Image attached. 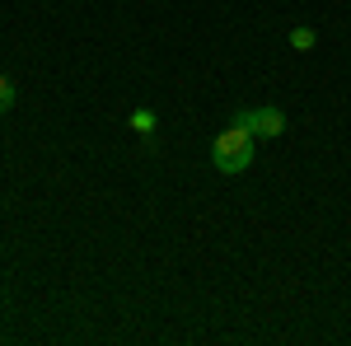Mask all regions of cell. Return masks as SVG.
<instances>
[{
	"mask_svg": "<svg viewBox=\"0 0 351 346\" xmlns=\"http://www.w3.org/2000/svg\"><path fill=\"white\" fill-rule=\"evenodd\" d=\"M253 140H258V136L248 132V127L230 122V127H225V132L211 140V164H216V173H225V178H239L243 169L253 164Z\"/></svg>",
	"mask_w": 351,
	"mask_h": 346,
	"instance_id": "cell-1",
	"label": "cell"
},
{
	"mask_svg": "<svg viewBox=\"0 0 351 346\" xmlns=\"http://www.w3.org/2000/svg\"><path fill=\"white\" fill-rule=\"evenodd\" d=\"M234 122L248 127L253 136H281L286 132V112L281 108H243V112H234Z\"/></svg>",
	"mask_w": 351,
	"mask_h": 346,
	"instance_id": "cell-2",
	"label": "cell"
},
{
	"mask_svg": "<svg viewBox=\"0 0 351 346\" xmlns=\"http://www.w3.org/2000/svg\"><path fill=\"white\" fill-rule=\"evenodd\" d=\"M132 132L136 136H150V132H155V112H150V108H136V112H132Z\"/></svg>",
	"mask_w": 351,
	"mask_h": 346,
	"instance_id": "cell-3",
	"label": "cell"
},
{
	"mask_svg": "<svg viewBox=\"0 0 351 346\" xmlns=\"http://www.w3.org/2000/svg\"><path fill=\"white\" fill-rule=\"evenodd\" d=\"M314 42H319V33H314V28H295V33H291V47H295V52H309Z\"/></svg>",
	"mask_w": 351,
	"mask_h": 346,
	"instance_id": "cell-4",
	"label": "cell"
},
{
	"mask_svg": "<svg viewBox=\"0 0 351 346\" xmlns=\"http://www.w3.org/2000/svg\"><path fill=\"white\" fill-rule=\"evenodd\" d=\"M10 108H14V80H10V75H0V117H5Z\"/></svg>",
	"mask_w": 351,
	"mask_h": 346,
	"instance_id": "cell-5",
	"label": "cell"
}]
</instances>
